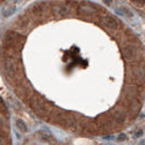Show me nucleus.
I'll return each instance as SVG.
<instances>
[{
  "mask_svg": "<svg viewBox=\"0 0 145 145\" xmlns=\"http://www.w3.org/2000/svg\"><path fill=\"white\" fill-rule=\"evenodd\" d=\"M42 28L33 38L35 82L20 96L41 119L81 135L119 132L145 102V48L120 19L87 1H49L27 12Z\"/></svg>",
  "mask_w": 145,
  "mask_h": 145,
  "instance_id": "nucleus-1",
  "label": "nucleus"
},
{
  "mask_svg": "<svg viewBox=\"0 0 145 145\" xmlns=\"http://www.w3.org/2000/svg\"><path fill=\"white\" fill-rule=\"evenodd\" d=\"M129 2H130L137 10H139V12H142L143 14H145V0H129Z\"/></svg>",
  "mask_w": 145,
  "mask_h": 145,
  "instance_id": "nucleus-2",
  "label": "nucleus"
},
{
  "mask_svg": "<svg viewBox=\"0 0 145 145\" xmlns=\"http://www.w3.org/2000/svg\"><path fill=\"white\" fill-rule=\"evenodd\" d=\"M16 125H19L18 128L20 129L21 131H26V130H27V128H26V124H23V123L21 122L20 120H18V121H16Z\"/></svg>",
  "mask_w": 145,
  "mask_h": 145,
  "instance_id": "nucleus-3",
  "label": "nucleus"
}]
</instances>
